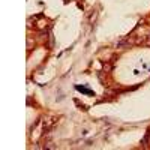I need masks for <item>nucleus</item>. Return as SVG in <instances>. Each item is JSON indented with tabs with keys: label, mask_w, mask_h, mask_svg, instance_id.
<instances>
[{
	"label": "nucleus",
	"mask_w": 150,
	"mask_h": 150,
	"mask_svg": "<svg viewBox=\"0 0 150 150\" xmlns=\"http://www.w3.org/2000/svg\"><path fill=\"white\" fill-rule=\"evenodd\" d=\"M77 90H80V92H83V93H86V95H93V92H92V90H87V89H84V87H81V86H77Z\"/></svg>",
	"instance_id": "f257e3e1"
}]
</instances>
